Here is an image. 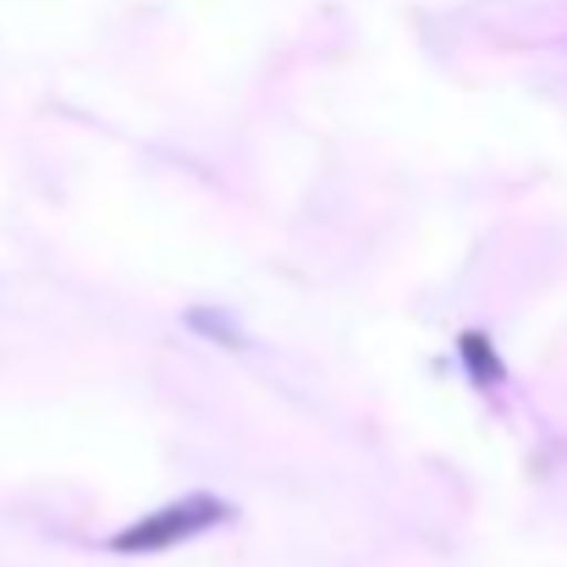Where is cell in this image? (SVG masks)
I'll return each instance as SVG.
<instances>
[{
  "label": "cell",
  "mask_w": 567,
  "mask_h": 567,
  "mask_svg": "<svg viewBox=\"0 0 567 567\" xmlns=\"http://www.w3.org/2000/svg\"><path fill=\"white\" fill-rule=\"evenodd\" d=\"M226 518H231V502H220V496H183V502L155 507V513L133 518L127 529H116L111 535V551L116 557H161V551L183 546V540L226 524Z\"/></svg>",
  "instance_id": "cell-1"
},
{
  "label": "cell",
  "mask_w": 567,
  "mask_h": 567,
  "mask_svg": "<svg viewBox=\"0 0 567 567\" xmlns=\"http://www.w3.org/2000/svg\"><path fill=\"white\" fill-rule=\"evenodd\" d=\"M457 359L468 364V375L480 380V385H502V359H496V348H491L485 331H463L457 337Z\"/></svg>",
  "instance_id": "cell-2"
}]
</instances>
